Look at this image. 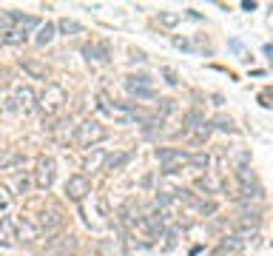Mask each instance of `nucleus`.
I'll list each match as a JSON object with an SVG mask.
<instances>
[{
    "label": "nucleus",
    "mask_w": 273,
    "mask_h": 256,
    "mask_svg": "<svg viewBox=\"0 0 273 256\" xmlns=\"http://www.w3.org/2000/svg\"><path fill=\"white\" fill-rule=\"evenodd\" d=\"M105 137H108V131H105V125L100 120H83L77 125V134H74V140H77V145H83V148H91L94 142H103Z\"/></svg>",
    "instance_id": "obj_1"
},
{
    "label": "nucleus",
    "mask_w": 273,
    "mask_h": 256,
    "mask_svg": "<svg viewBox=\"0 0 273 256\" xmlns=\"http://www.w3.org/2000/svg\"><path fill=\"white\" fill-rule=\"evenodd\" d=\"M63 103H66V88H63L60 83H49L46 92L37 97V108H40L43 114H57V111L63 108Z\"/></svg>",
    "instance_id": "obj_2"
},
{
    "label": "nucleus",
    "mask_w": 273,
    "mask_h": 256,
    "mask_svg": "<svg viewBox=\"0 0 273 256\" xmlns=\"http://www.w3.org/2000/svg\"><path fill=\"white\" fill-rule=\"evenodd\" d=\"M54 177H57V162L51 157H37V165H34V182L40 191H49L54 185Z\"/></svg>",
    "instance_id": "obj_3"
},
{
    "label": "nucleus",
    "mask_w": 273,
    "mask_h": 256,
    "mask_svg": "<svg viewBox=\"0 0 273 256\" xmlns=\"http://www.w3.org/2000/svg\"><path fill=\"white\" fill-rule=\"evenodd\" d=\"M157 159L162 162V174H176V168L188 165V154L176 148H157Z\"/></svg>",
    "instance_id": "obj_4"
},
{
    "label": "nucleus",
    "mask_w": 273,
    "mask_h": 256,
    "mask_svg": "<svg viewBox=\"0 0 273 256\" xmlns=\"http://www.w3.org/2000/svg\"><path fill=\"white\" fill-rule=\"evenodd\" d=\"M88 194H91V182H88L85 174H74V177H68V182H66V196H68V199H71V202H83Z\"/></svg>",
    "instance_id": "obj_5"
},
{
    "label": "nucleus",
    "mask_w": 273,
    "mask_h": 256,
    "mask_svg": "<svg viewBox=\"0 0 273 256\" xmlns=\"http://www.w3.org/2000/svg\"><path fill=\"white\" fill-rule=\"evenodd\" d=\"M12 103H14V108H17V111L31 114V111L37 108V94H34V88H31V85H17V88H14Z\"/></svg>",
    "instance_id": "obj_6"
},
{
    "label": "nucleus",
    "mask_w": 273,
    "mask_h": 256,
    "mask_svg": "<svg viewBox=\"0 0 273 256\" xmlns=\"http://www.w3.org/2000/svg\"><path fill=\"white\" fill-rule=\"evenodd\" d=\"M17 242V231H14V222L9 216L0 220V248H12Z\"/></svg>",
    "instance_id": "obj_7"
},
{
    "label": "nucleus",
    "mask_w": 273,
    "mask_h": 256,
    "mask_svg": "<svg viewBox=\"0 0 273 256\" xmlns=\"http://www.w3.org/2000/svg\"><path fill=\"white\" fill-rule=\"evenodd\" d=\"M20 68H23L31 80H46V77H49L46 66H43V63H37V60H31V57H23V60H20Z\"/></svg>",
    "instance_id": "obj_8"
},
{
    "label": "nucleus",
    "mask_w": 273,
    "mask_h": 256,
    "mask_svg": "<svg viewBox=\"0 0 273 256\" xmlns=\"http://www.w3.org/2000/svg\"><path fill=\"white\" fill-rule=\"evenodd\" d=\"M37 222H40L43 231H54V228H60L63 216H60V211H57V208H49V211H43L40 216H37Z\"/></svg>",
    "instance_id": "obj_9"
},
{
    "label": "nucleus",
    "mask_w": 273,
    "mask_h": 256,
    "mask_svg": "<svg viewBox=\"0 0 273 256\" xmlns=\"http://www.w3.org/2000/svg\"><path fill=\"white\" fill-rule=\"evenodd\" d=\"M83 54H85V60H100V63H105V60H108V46L88 43V46H83Z\"/></svg>",
    "instance_id": "obj_10"
},
{
    "label": "nucleus",
    "mask_w": 273,
    "mask_h": 256,
    "mask_svg": "<svg viewBox=\"0 0 273 256\" xmlns=\"http://www.w3.org/2000/svg\"><path fill=\"white\" fill-rule=\"evenodd\" d=\"M54 29L60 31V34H83V23H77V20H71V17L57 20Z\"/></svg>",
    "instance_id": "obj_11"
},
{
    "label": "nucleus",
    "mask_w": 273,
    "mask_h": 256,
    "mask_svg": "<svg viewBox=\"0 0 273 256\" xmlns=\"http://www.w3.org/2000/svg\"><path fill=\"white\" fill-rule=\"evenodd\" d=\"M131 159V151H122V154H111V157H105V162H103V171H117V168H122V165Z\"/></svg>",
    "instance_id": "obj_12"
},
{
    "label": "nucleus",
    "mask_w": 273,
    "mask_h": 256,
    "mask_svg": "<svg viewBox=\"0 0 273 256\" xmlns=\"http://www.w3.org/2000/svg\"><path fill=\"white\" fill-rule=\"evenodd\" d=\"M100 253H103V256H122V253H125L122 239H108V242H100Z\"/></svg>",
    "instance_id": "obj_13"
},
{
    "label": "nucleus",
    "mask_w": 273,
    "mask_h": 256,
    "mask_svg": "<svg viewBox=\"0 0 273 256\" xmlns=\"http://www.w3.org/2000/svg\"><path fill=\"white\" fill-rule=\"evenodd\" d=\"M154 80L148 77V74H131V77H125V88L131 92V88H151Z\"/></svg>",
    "instance_id": "obj_14"
},
{
    "label": "nucleus",
    "mask_w": 273,
    "mask_h": 256,
    "mask_svg": "<svg viewBox=\"0 0 273 256\" xmlns=\"http://www.w3.org/2000/svg\"><path fill=\"white\" fill-rule=\"evenodd\" d=\"M54 34H57L54 23H46V26H40V31H37L34 43H37V46H49V43L54 40Z\"/></svg>",
    "instance_id": "obj_15"
},
{
    "label": "nucleus",
    "mask_w": 273,
    "mask_h": 256,
    "mask_svg": "<svg viewBox=\"0 0 273 256\" xmlns=\"http://www.w3.org/2000/svg\"><path fill=\"white\" fill-rule=\"evenodd\" d=\"M182 20V14L179 12H168V9H165V12H157V23L159 26H165V29H174L176 23H179Z\"/></svg>",
    "instance_id": "obj_16"
},
{
    "label": "nucleus",
    "mask_w": 273,
    "mask_h": 256,
    "mask_svg": "<svg viewBox=\"0 0 273 256\" xmlns=\"http://www.w3.org/2000/svg\"><path fill=\"white\" fill-rule=\"evenodd\" d=\"M105 157H108L105 151H94L91 157H85V165H83V168H85V171H103Z\"/></svg>",
    "instance_id": "obj_17"
},
{
    "label": "nucleus",
    "mask_w": 273,
    "mask_h": 256,
    "mask_svg": "<svg viewBox=\"0 0 273 256\" xmlns=\"http://www.w3.org/2000/svg\"><path fill=\"white\" fill-rule=\"evenodd\" d=\"M211 128L228 131V134H236V125H233V120H231V117H225V114H219L216 120H211Z\"/></svg>",
    "instance_id": "obj_18"
},
{
    "label": "nucleus",
    "mask_w": 273,
    "mask_h": 256,
    "mask_svg": "<svg viewBox=\"0 0 273 256\" xmlns=\"http://www.w3.org/2000/svg\"><path fill=\"white\" fill-rule=\"evenodd\" d=\"M188 165L196 171H205L208 165H211V157H208V154H188Z\"/></svg>",
    "instance_id": "obj_19"
},
{
    "label": "nucleus",
    "mask_w": 273,
    "mask_h": 256,
    "mask_svg": "<svg viewBox=\"0 0 273 256\" xmlns=\"http://www.w3.org/2000/svg\"><path fill=\"white\" fill-rule=\"evenodd\" d=\"M182 122H185V125H182V131H185V134H191V131H194V128L202 122V114H199V111H188Z\"/></svg>",
    "instance_id": "obj_20"
},
{
    "label": "nucleus",
    "mask_w": 273,
    "mask_h": 256,
    "mask_svg": "<svg viewBox=\"0 0 273 256\" xmlns=\"http://www.w3.org/2000/svg\"><path fill=\"white\" fill-rule=\"evenodd\" d=\"M242 248H245L242 239H236V236H225V239H222V245H219V253H228V250H242Z\"/></svg>",
    "instance_id": "obj_21"
},
{
    "label": "nucleus",
    "mask_w": 273,
    "mask_h": 256,
    "mask_svg": "<svg viewBox=\"0 0 273 256\" xmlns=\"http://www.w3.org/2000/svg\"><path fill=\"white\" fill-rule=\"evenodd\" d=\"M14 231H20L17 239H20V236H23V239H34V236H37V228L31 225V222H26V220H20V225H14Z\"/></svg>",
    "instance_id": "obj_22"
},
{
    "label": "nucleus",
    "mask_w": 273,
    "mask_h": 256,
    "mask_svg": "<svg viewBox=\"0 0 273 256\" xmlns=\"http://www.w3.org/2000/svg\"><path fill=\"white\" fill-rule=\"evenodd\" d=\"M194 131H196V134H194V137H196V142H202V140H208V137H211V131H213V128H211V122H205V120H202L199 125L194 128Z\"/></svg>",
    "instance_id": "obj_23"
},
{
    "label": "nucleus",
    "mask_w": 273,
    "mask_h": 256,
    "mask_svg": "<svg viewBox=\"0 0 273 256\" xmlns=\"http://www.w3.org/2000/svg\"><path fill=\"white\" fill-rule=\"evenodd\" d=\"M196 185H199V191H205V194H216V191L222 188V185H219V182H213V179H205V177H202Z\"/></svg>",
    "instance_id": "obj_24"
},
{
    "label": "nucleus",
    "mask_w": 273,
    "mask_h": 256,
    "mask_svg": "<svg viewBox=\"0 0 273 256\" xmlns=\"http://www.w3.org/2000/svg\"><path fill=\"white\" fill-rule=\"evenodd\" d=\"M20 154H14V151H9V154H3V157H0V168H12L14 162H20Z\"/></svg>",
    "instance_id": "obj_25"
},
{
    "label": "nucleus",
    "mask_w": 273,
    "mask_h": 256,
    "mask_svg": "<svg viewBox=\"0 0 273 256\" xmlns=\"http://www.w3.org/2000/svg\"><path fill=\"white\" fill-rule=\"evenodd\" d=\"M128 94H134L137 100H151V97H154V92H151V88H131Z\"/></svg>",
    "instance_id": "obj_26"
},
{
    "label": "nucleus",
    "mask_w": 273,
    "mask_h": 256,
    "mask_svg": "<svg viewBox=\"0 0 273 256\" xmlns=\"http://www.w3.org/2000/svg\"><path fill=\"white\" fill-rule=\"evenodd\" d=\"M29 177H17L14 179V188H17V194H26V191H29Z\"/></svg>",
    "instance_id": "obj_27"
},
{
    "label": "nucleus",
    "mask_w": 273,
    "mask_h": 256,
    "mask_svg": "<svg viewBox=\"0 0 273 256\" xmlns=\"http://www.w3.org/2000/svg\"><path fill=\"white\" fill-rule=\"evenodd\" d=\"M157 111H162V114H171L174 111V100H159V108Z\"/></svg>",
    "instance_id": "obj_28"
},
{
    "label": "nucleus",
    "mask_w": 273,
    "mask_h": 256,
    "mask_svg": "<svg viewBox=\"0 0 273 256\" xmlns=\"http://www.w3.org/2000/svg\"><path fill=\"white\" fill-rule=\"evenodd\" d=\"M162 77H165V83H168V85H176V83H179V80H176V74L171 71V68H162Z\"/></svg>",
    "instance_id": "obj_29"
},
{
    "label": "nucleus",
    "mask_w": 273,
    "mask_h": 256,
    "mask_svg": "<svg viewBox=\"0 0 273 256\" xmlns=\"http://www.w3.org/2000/svg\"><path fill=\"white\" fill-rule=\"evenodd\" d=\"M174 46H176V49H182V51H191V49H194V46H191L188 40H182V37H174Z\"/></svg>",
    "instance_id": "obj_30"
},
{
    "label": "nucleus",
    "mask_w": 273,
    "mask_h": 256,
    "mask_svg": "<svg viewBox=\"0 0 273 256\" xmlns=\"http://www.w3.org/2000/svg\"><path fill=\"white\" fill-rule=\"evenodd\" d=\"M9 208V194H6V188H0V211H6Z\"/></svg>",
    "instance_id": "obj_31"
},
{
    "label": "nucleus",
    "mask_w": 273,
    "mask_h": 256,
    "mask_svg": "<svg viewBox=\"0 0 273 256\" xmlns=\"http://www.w3.org/2000/svg\"><path fill=\"white\" fill-rule=\"evenodd\" d=\"M165 236H168V239H165V248H174V245H176V231H168V233H165Z\"/></svg>",
    "instance_id": "obj_32"
},
{
    "label": "nucleus",
    "mask_w": 273,
    "mask_h": 256,
    "mask_svg": "<svg viewBox=\"0 0 273 256\" xmlns=\"http://www.w3.org/2000/svg\"><path fill=\"white\" fill-rule=\"evenodd\" d=\"M131 60H134V63H142V60H145V54H142V51H134Z\"/></svg>",
    "instance_id": "obj_33"
},
{
    "label": "nucleus",
    "mask_w": 273,
    "mask_h": 256,
    "mask_svg": "<svg viewBox=\"0 0 273 256\" xmlns=\"http://www.w3.org/2000/svg\"><path fill=\"white\" fill-rule=\"evenodd\" d=\"M242 9H245V12H253V9H256V3H250V0H245V3H242Z\"/></svg>",
    "instance_id": "obj_34"
},
{
    "label": "nucleus",
    "mask_w": 273,
    "mask_h": 256,
    "mask_svg": "<svg viewBox=\"0 0 273 256\" xmlns=\"http://www.w3.org/2000/svg\"><path fill=\"white\" fill-rule=\"evenodd\" d=\"M231 49H233V51H239V54H242V43H239V40H231Z\"/></svg>",
    "instance_id": "obj_35"
},
{
    "label": "nucleus",
    "mask_w": 273,
    "mask_h": 256,
    "mask_svg": "<svg viewBox=\"0 0 273 256\" xmlns=\"http://www.w3.org/2000/svg\"><path fill=\"white\" fill-rule=\"evenodd\" d=\"M216 256H225V253H216Z\"/></svg>",
    "instance_id": "obj_36"
},
{
    "label": "nucleus",
    "mask_w": 273,
    "mask_h": 256,
    "mask_svg": "<svg viewBox=\"0 0 273 256\" xmlns=\"http://www.w3.org/2000/svg\"><path fill=\"white\" fill-rule=\"evenodd\" d=\"M0 111H3V105H0Z\"/></svg>",
    "instance_id": "obj_37"
},
{
    "label": "nucleus",
    "mask_w": 273,
    "mask_h": 256,
    "mask_svg": "<svg viewBox=\"0 0 273 256\" xmlns=\"http://www.w3.org/2000/svg\"><path fill=\"white\" fill-rule=\"evenodd\" d=\"M0 46H3V40H0Z\"/></svg>",
    "instance_id": "obj_38"
},
{
    "label": "nucleus",
    "mask_w": 273,
    "mask_h": 256,
    "mask_svg": "<svg viewBox=\"0 0 273 256\" xmlns=\"http://www.w3.org/2000/svg\"><path fill=\"white\" fill-rule=\"evenodd\" d=\"M122 256H128V253H122Z\"/></svg>",
    "instance_id": "obj_39"
}]
</instances>
